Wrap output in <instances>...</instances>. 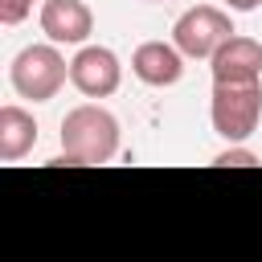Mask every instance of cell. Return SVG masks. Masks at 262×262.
<instances>
[{
	"instance_id": "obj_5",
	"label": "cell",
	"mask_w": 262,
	"mask_h": 262,
	"mask_svg": "<svg viewBox=\"0 0 262 262\" xmlns=\"http://www.w3.org/2000/svg\"><path fill=\"white\" fill-rule=\"evenodd\" d=\"M70 82H74L78 94H86V98H106V94L119 90L123 66H119V57H115L106 45H86V49H78V57L70 61Z\"/></svg>"
},
{
	"instance_id": "obj_12",
	"label": "cell",
	"mask_w": 262,
	"mask_h": 262,
	"mask_svg": "<svg viewBox=\"0 0 262 262\" xmlns=\"http://www.w3.org/2000/svg\"><path fill=\"white\" fill-rule=\"evenodd\" d=\"M225 4H229L233 12H250V8H258L262 0H225Z\"/></svg>"
},
{
	"instance_id": "obj_11",
	"label": "cell",
	"mask_w": 262,
	"mask_h": 262,
	"mask_svg": "<svg viewBox=\"0 0 262 262\" xmlns=\"http://www.w3.org/2000/svg\"><path fill=\"white\" fill-rule=\"evenodd\" d=\"M29 8H33V0H0V20L4 25H20L29 16Z\"/></svg>"
},
{
	"instance_id": "obj_4",
	"label": "cell",
	"mask_w": 262,
	"mask_h": 262,
	"mask_svg": "<svg viewBox=\"0 0 262 262\" xmlns=\"http://www.w3.org/2000/svg\"><path fill=\"white\" fill-rule=\"evenodd\" d=\"M229 37H233L229 12L213 8V4H196V8H188V12L172 25V45H176L184 57H213Z\"/></svg>"
},
{
	"instance_id": "obj_10",
	"label": "cell",
	"mask_w": 262,
	"mask_h": 262,
	"mask_svg": "<svg viewBox=\"0 0 262 262\" xmlns=\"http://www.w3.org/2000/svg\"><path fill=\"white\" fill-rule=\"evenodd\" d=\"M213 164H221V168H250V164H262L254 151H246V147H225Z\"/></svg>"
},
{
	"instance_id": "obj_7",
	"label": "cell",
	"mask_w": 262,
	"mask_h": 262,
	"mask_svg": "<svg viewBox=\"0 0 262 262\" xmlns=\"http://www.w3.org/2000/svg\"><path fill=\"white\" fill-rule=\"evenodd\" d=\"M209 66H213V82H258V74H262V45L254 37H237L233 33L209 57Z\"/></svg>"
},
{
	"instance_id": "obj_6",
	"label": "cell",
	"mask_w": 262,
	"mask_h": 262,
	"mask_svg": "<svg viewBox=\"0 0 262 262\" xmlns=\"http://www.w3.org/2000/svg\"><path fill=\"white\" fill-rule=\"evenodd\" d=\"M94 29V16L82 0H45L41 4V33L53 45H82Z\"/></svg>"
},
{
	"instance_id": "obj_9",
	"label": "cell",
	"mask_w": 262,
	"mask_h": 262,
	"mask_svg": "<svg viewBox=\"0 0 262 262\" xmlns=\"http://www.w3.org/2000/svg\"><path fill=\"white\" fill-rule=\"evenodd\" d=\"M37 143V119L20 106H0V160L12 164V160H25Z\"/></svg>"
},
{
	"instance_id": "obj_13",
	"label": "cell",
	"mask_w": 262,
	"mask_h": 262,
	"mask_svg": "<svg viewBox=\"0 0 262 262\" xmlns=\"http://www.w3.org/2000/svg\"><path fill=\"white\" fill-rule=\"evenodd\" d=\"M147 4H156V0H147Z\"/></svg>"
},
{
	"instance_id": "obj_3",
	"label": "cell",
	"mask_w": 262,
	"mask_h": 262,
	"mask_svg": "<svg viewBox=\"0 0 262 262\" xmlns=\"http://www.w3.org/2000/svg\"><path fill=\"white\" fill-rule=\"evenodd\" d=\"M8 78H12V90L29 102H49L66 78H70V66L66 57L57 53V45H25L12 66H8Z\"/></svg>"
},
{
	"instance_id": "obj_2",
	"label": "cell",
	"mask_w": 262,
	"mask_h": 262,
	"mask_svg": "<svg viewBox=\"0 0 262 262\" xmlns=\"http://www.w3.org/2000/svg\"><path fill=\"white\" fill-rule=\"evenodd\" d=\"M213 131L229 143H242L254 135L262 119V86L258 82H213Z\"/></svg>"
},
{
	"instance_id": "obj_1",
	"label": "cell",
	"mask_w": 262,
	"mask_h": 262,
	"mask_svg": "<svg viewBox=\"0 0 262 262\" xmlns=\"http://www.w3.org/2000/svg\"><path fill=\"white\" fill-rule=\"evenodd\" d=\"M119 151V119L106 106L82 102L61 119V160L90 168V164H106Z\"/></svg>"
},
{
	"instance_id": "obj_8",
	"label": "cell",
	"mask_w": 262,
	"mask_h": 262,
	"mask_svg": "<svg viewBox=\"0 0 262 262\" xmlns=\"http://www.w3.org/2000/svg\"><path fill=\"white\" fill-rule=\"evenodd\" d=\"M131 70L147 86H176L184 74V53L176 45H164V41H143L131 53Z\"/></svg>"
}]
</instances>
